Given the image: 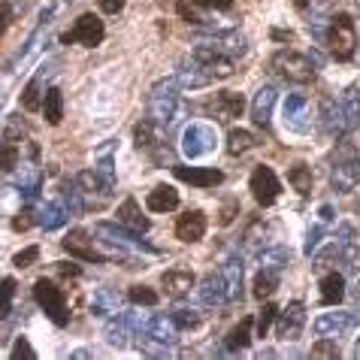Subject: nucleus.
I'll return each mask as SVG.
<instances>
[{
  "mask_svg": "<svg viewBox=\"0 0 360 360\" xmlns=\"http://www.w3.org/2000/svg\"><path fill=\"white\" fill-rule=\"evenodd\" d=\"M255 146H257V136L243 131V127H236V131L227 134V152L230 155H243V152H248V148H255Z\"/></svg>",
  "mask_w": 360,
  "mask_h": 360,
  "instance_id": "obj_16",
  "label": "nucleus"
},
{
  "mask_svg": "<svg viewBox=\"0 0 360 360\" xmlns=\"http://www.w3.org/2000/svg\"><path fill=\"white\" fill-rule=\"evenodd\" d=\"M127 297H131V303H136V306H155L158 303V294L148 285H134L131 291H127Z\"/></svg>",
  "mask_w": 360,
  "mask_h": 360,
  "instance_id": "obj_24",
  "label": "nucleus"
},
{
  "mask_svg": "<svg viewBox=\"0 0 360 360\" xmlns=\"http://www.w3.org/2000/svg\"><path fill=\"white\" fill-rule=\"evenodd\" d=\"M252 327H255V318H243V321L233 327V333L227 336V348H230V352L245 348L248 342H252Z\"/></svg>",
  "mask_w": 360,
  "mask_h": 360,
  "instance_id": "obj_17",
  "label": "nucleus"
},
{
  "mask_svg": "<svg viewBox=\"0 0 360 360\" xmlns=\"http://www.w3.org/2000/svg\"><path fill=\"white\" fill-rule=\"evenodd\" d=\"M4 31H6V6L0 4V34H4Z\"/></svg>",
  "mask_w": 360,
  "mask_h": 360,
  "instance_id": "obj_35",
  "label": "nucleus"
},
{
  "mask_svg": "<svg viewBox=\"0 0 360 360\" xmlns=\"http://www.w3.org/2000/svg\"><path fill=\"white\" fill-rule=\"evenodd\" d=\"M303 327H306V306L300 303V300H294V303H288L282 318H278L276 336L278 339H291V342H294V339L303 336Z\"/></svg>",
  "mask_w": 360,
  "mask_h": 360,
  "instance_id": "obj_5",
  "label": "nucleus"
},
{
  "mask_svg": "<svg viewBox=\"0 0 360 360\" xmlns=\"http://www.w3.org/2000/svg\"><path fill=\"white\" fill-rule=\"evenodd\" d=\"M294 4H297V9H306V6H309V0H294Z\"/></svg>",
  "mask_w": 360,
  "mask_h": 360,
  "instance_id": "obj_37",
  "label": "nucleus"
},
{
  "mask_svg": "<svg viewBox=\"0 0 360 360\" xmlns=\"http://www.w3.org/2000/svg\"><path fill=\"white\" fill-rule=\"evenodd\" d=\"M176 9H179V15H182V18H185V22H197V15L191 13V9H188V4H179Z\"/></svg>",
  "mask_w": 360,
  "mask_h": 360,
  "instance_id": "obj_34",
  "label": "nucleus"
},
{
  "mask_svg": "<svg viewBox=\"0 0 360 360\" xmlns=\"http://www.w3.org/2000/svg\"><path fill=\"white\" fill-rule=\"evenodd\" d=\"M22 109H27V112H37V109H43V100H39V79L34 76L31 82H27L25 94H22Z\"/></svg>",
  "mask_w": 360,
  "mask_h": 360,
  "instance_id": "obj_23",
  "label": "nucleus"
},
{
  "mask_svg": "<svg viewBox=\"0 0 360 360\" xmlns=\"http://www.w3.org/2000/svg\"><path fill=\"white\" fill-rule=\"evenodd\" d=\"M37 257H39V248H37V245H27V248H22L18 255H13V266L27 269L31 264H37Z\"/></svg>",
  "mask_w": 360,
  "mask_h": 360,
  "instance_id": "obj_26",
  "label": "nucleus"
},
{
  "mask_svg": "<svg viewBox=\"0 0 360 360\" xmlns=\"http://www.w3.org/2000/svg\"><path fill=\"white\" fill-rule=\"evenodd\" d=\"M148 139H152V131H148V124H139V127H136V146H146Z\"/></svg>",
  "mask_w": 360,
  "mask_h": 360,
  "instance_id": "obj_33",
  "label": "nucleus"
},
{
  "mask_svg": "<svg viewBox=\"0 0 360 360\" xmlns=\"http://www.w3.org/2000/svg\"><path fill=\"white\" fill-rule=\"evenodd\" d=\"M127 0H97V6H100V13H109V15H118L124 9Z\"/></svg>",
  "mask_w": 360,
  "mask_h": 360,
  "instance_id": "obj_31",
  "label": "nucleus"
},
{
  "mask_svg": "<svg viewBox=\"0 0 360 360\" xmlns=\"http://www.w3.org/2000/svg\"><path fill=\"white\" fill-rule=\"evenodd\" d=\"M115 218H118V224H124V227H131L134 233H146L148 230V218L143 215V206L136 203L134 197H127L122 206H118V212H115Z\"/></svg>",
  "mask_w": 360,
  "mask_h": 360,
  "instance_id": "obj_13",
  "label": "nucleus"
},
{
  "mask_svg": "<svg viewBox=\"0 0 360 360\" xmlns=\"http://www.w3.org/2000/svg\"><path fill=\"white\" fill-rule=\"evenodd\" d=\"M212 106L218 109V118L221 122H233V118H239L245 112V97L243 94H236V91H218L215 100H212Z\"/></svg>",
  "mask_w": 360,
  "mask_h": 360,
  "instance_id": "obj_12",
  "label": "nucleus"
},
{
  "mask_svg": "<svg viewBox=\"0 0 360 360\" xmlns=\"http://www.w3.org/2000/svg\"><path fill=\"white\" fill-rule=\"evenodd\" d=\"M39 112L46 115L49 124H61V118H64V94H61V88H58V85H52V88L46 91L43 109H39Z\"/></svg>",
  "mask_w": 360,
  "mask_h": 360,
  "instance_id": "obj_14",
  "label": "nucleus"
},
{
  "mask_svg": "<svg viewBox=\"0 0 360 360\" xmlns=\"http://www.w3.org/2000/svg\"><path fill=\"white\" fill-rule=\"evenodd\" d=\"M288 182H291V185H294V191H297V194H303V197L312 191V173H309V167H303V164H297L291 173H288Z\"/></svg>",
  "mask_w": 360,
  "mask_h": 360,
  "instance_id": "obj_21",
  "label": "nucleus"
},
{
  "mask_svg": "<svg viewBox=\"0 0 360 360\" xmlns=\"http://www.w3.org/2000/svg\"><path fill=\"white\" fill-rule=\"evenodd\" d=\"M64 252L70 255H76V257H82V261H103V255H97L94 252V243H91V236H88V230L82 227H76V230H70V233L64 236Z\"/></svg>",
  "mask_w": 360,
  "mask_h": 360,
  "instance_id": "obj_7",
  "label": "nucleus"
},
{
  "mask_svg": "<svg viewBox=\"0 0 360 360\" xmlns=\"http://www.w3.org/2000/svg\"><path fill=\"white\" fill-rule=\"evenodd\" d=\"M39 221H43L46 227H58V224L64 221V212H61L58 206H46V209H43V215H39Z\"/></svg>",
  "mask_w": 360,
  "mask_h": 360,
  "instance_id": "obj_29",
  "label": "nucleus"
},
{
  "mask_svg": "<svg viewBox=\"0 0 360 360\" xmlns=\"http://www.w3.org/2000/svg\"><path fill=\"white\" fill-rule=\"evenodd\" d=\"M161 288L167 297L173 300H182L191 294L194 288V273H188V269H167V273L161 276Z\"/></svg>",
  "mask_w": 360,
  "mask_h": 360,
  "instance_id": "obj_10",
  "label": "nucleus"
},
{
  "mask_svg": "<svg viewBox=\"0 0 360 360\" xmlns=\"http://www.w3.org/2000/svg\"><path fill=\"white\" fill-rule=\"evenodd\" d=\"M176 236L182 243H200L206 236V215L194 209V212H182L176 221Z\"/></svg>",
  "mask_w": 360,
  "mask_h": 360,
  "instance_id": "obj_8",
  "label": "nucleus"
},
{
  "mask_svg": "<svg viewBox=\"0 0 360 360\" xmlns=\"http://www.w3.org/2000/svg\"><path fill=\"white\" fill-rule=\"evenodd\" d=\"M357 37H354V22L348 13H339L333 18V27H330V52H333L339 61H348L354 55Z\"/></svg>",
  "mask_w": 360,
  "mask_h": 360,
  "instance_id": "obj_2",
  "label": "nucleus"
},
{
  "mask_svg": "<svg viewBox=\"0 0 360 360\" xmlns=\"http://www.w3.org/2000/svg\"><path fill=\"white\" fill-rule=\"evenodd\" d=\"M276 318H278V306H276V303H269V297H266V300H264L261 315H257V327H255V333L264 339V336L269 333V330L276 327Z\"/></svg>",
  "mask_w": 360,
  "mask_h": 360,
  "instance_id": "obj_19",
  "label": "nucleus"
},
{
  "mask_svg": "<svg viewBox=\"0 0 360 360\" xmlns=\"http://www.w3.org/2000/svg\"><path fill=\"white\" fill-rule=\"evenodd\" d=\"M252 194L261 206H273L276 197L282 194V182H278V176L266 164H257L252 169Z\"/></svg>",
  "mask_w": 360,
  "mask_h": 360,
  "instance_id": "obj_4",
  "label": "nucleus"
},
{
  "mask_svg": "<svg viewBox=\"0 0 360 360\" xmlns=\"http://www.w3.org/2000/svg\"><path fill=\"white\" fill-rule=\"evenodd\" d=\"M273 67L282 76L294 79V82H309V79H312V64H309L303 55H297V52H278L273 58Z\"/></svg>",
  "mask_w": 360,
  "mask_h": 360,
  "instance_id": "obj_6",
  "label": "nucleus"
},
{
  "mask_svg": "<svg viewBox=\"0 0 360 360\" xmlns=\"http://www.w3.org/2000/svg\"><path fill=\"white\" fill-rule=\"evenodd\" d=\"M273 97H276V94L269 91V88L257 94V100H255V112H252V118H255V124H257V127H266V124H269V106H273Z\"/></svg>",
  "mask_w": 360,
  "mask_h": 360,
  "instance_id": "obj_20",
  "label": "nucleus"
},
{
  "mask_svg": "<svg viewBox=\"0 0 360 360\" xmlns=\"http://www.w3.org/2000/svg\"><path fill=\"white\" fill-rule=\"evenodd\" d=\"M276 288H278V276L273 273V269H261V273L255 276V297L257 300H266V297H273L276 294Z\"/></svg>",
  "mask_w": 360,
  "mask_h": 360,
  "instance_id": "obj_18",
  "label": "nucleus"
},
{
  "mask_svg": "<svg viewBox=\"0 0 360 360\" xmlns=\"http://www.w3.org/2000/svg\"><path fill=\"white\" fill-rule=\"evenodd\" d=\"M173 176L194 188H212V185L224 182L221 169H200V167H173Z\"/></svg>",
  "mask_w": 360,
  "mask_h": 360,
  "instance_id": "obj_9",
  "label": "nucleus"
},
{
  "mask_svg": "<svg viewBox=\"0 0 360 360\" xmlns=\"http://www.w3.org/2000/svg\"><path fill=\"white\" fill-rule=\"evenodd\" d=\"M15 164H18V148H15V143L4 139V146H0V169L9 173V169H15Z\"/></svg>",
  "mask_w": 360,
  "mask_h": 360,
  "instance_id": "obj_25",
  "label": "nucleus"
},
{
  "mask_svg": "<svg viewBox=\"0 0 360 360\" xmlns=\"http://www.w3.org/2000/svg\"><path fill=\"white\" fill-rule=\"evenodd\" d=\"M31 224H34V212H31V209H25V212H18V215L13 218V230H18V233L31 230Z\"/></svg>",
  "mask_w": 360,
  "mask_h": 360,
  "instance_id": "obj_30",
  "label": "nucleus"
},
{
  "mask_svg": "<svg viewBox=\"0 0 360 360\" xmlns=\"http://www.w3.org/2000/svg\"><path fill=\"white\" fill-rule=\"evenodd\" d=\"M18 291V282L15 278H0V321L13 312V297Z\"/></svg>",
  "mask_w": 360,
  "mask_h": 360,
  "instance_id": "obj_22",
  "label": "nucleus"
},
{
  "mask_svg": "<svg viewBox=\"0 0 360 360\" xmlns=\"http://www.w3.org/2000/svg\"><path fill=\"white\" fill-rule=\"evenodd\" d=\"M197 6H206V9H230L233 6V0H191Z\"/></svg>",
  "mask_w": 360,
  "mask_h": 360,
  "instance_id": "obj_32",
  "label": "nucleus"
},
{
  "mask_svg": "<svg viewBox=\"0 0 360 360\" xmlns=\"http://www.w3.org/2000/svg\"><path fill=\"white\" fill-rule=\"evenodd\" d=\"M100 39H103V22H100V15H94V13L79 15L76 25L61 34V43H67V46L70 43H82L85 49L100 46Z\"/></svg>",
  "mask_w": 360,
  "mask_h": 360,
  "instance_id": "obj_3",
  "label": "nucleus"
},
{
  "mask_svg": "<svg viewBox=\"0 0 360 360\" xmlns=\"http://www.w3.org/2000/svg\"><path fill=\"white\" fill-rule=\"evenodd\" d=\"M273 37H276V39H282V43H285V39H291L294 34H291V31H288V34H285V31H273Z\"/></svg>",
  "mask_w": 360,
  "mask_h": 360,
  "instance_id": "obj_36",
  "label": "nucleus"
},
{
  "mask_svg": "<svg viewBox=\"0 0 360 360\" xmlns=\"http://www.w3.org/2000/svg\"><path fill=\"white\" fill-rule=\"evenodd\" d=\"M34 297H37V303L39 309L52 318V321L58 327H67L70 321V309H67V297L58 291V285L52 282V278H39V282L34 285Z\"/></svg>",
  "mask_w": 360,
  "mask_h": 360,
  "instance_id": "obj_1",
  "label": "nucleus"
},
{
  "mask_svg": "<svg viewBox=\"0 0 360 360\" xmlns=\"http://www.w3.org/2000/svg\"><path fill=\"white\" fill-rule=\"evenodd\" d=\"M342 297H345V278L339 273H327L321 278V303L336 306V303H342Z\"/></svg>",
  "mask_w": 360,
  "mask_h": 360,
  "instance_id": "obj_15",
  "label": "nucleus"
},
{
  "mask_svg": "<svg viewBox=\"0 0 360 360\" xmlns=\"http://www.w3.org/2000/svg\"><path fill=\"white\" fill-rule=\"evenodd\" d=\"M146 206H148V212H155V215H164V212H173V209L179 206V191L173 185H158L152 188V194L146 197Z\"/></svg>",
  "mask_w": 360,
  "mask_h": 360,
  "instance_id": "obj_11",
  "label": "nucleus"
},
{
  "mask_svg": "<svg viewBox=\"0 0 360 360\" xmlns=\"http://www.w3.org/2000/svg\"><path fill=\"white\" fill-rule=\"evenodd\" d=\"M336 357H339L336 342H315L312 345V360H336Z\"/></svg>",
  "mask_w": 360,
  "mask_h": 360,
  "instance_id": "obj_27",
  "label": "nucleus"
},
{
  "mask_svg": "<svg viewBox=\"0 0 360 360\" xmlns=\"http://www.w3.org/2000/svg\"><path fill=\"white\" fill-rule=\"evenodd\" d=\"M13 360H37V354H34V348H31V342L22 336V339H15V345H13V354H9Z\"/></svg>",
  "mask_w": 360,
  "mask_h": 360,
  "instance_id": "obj_28",
  "label": "nucleus"
}]
</instances>
